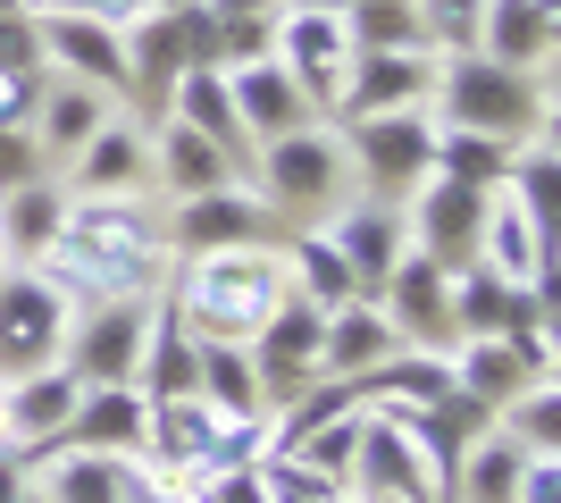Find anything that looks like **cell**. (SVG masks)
Here are the masks:
<instances>
[{"label": "cell", "mask_w": 561, "mask_h": 503, "mask_svg": "<svg viewBox=\"0 0 561 503\" xmlns=\"http://www.w3.org/2000/svg\"><path fill=\"white\" fill-rule=\"evenodd\" d=\"M34 268L84 311V302H151L176 261H168V227L151 193H126V202H68L59 243Z\"/></svg>", "instance_id": "6da1fadb"}, {"label": "cell", "mask_w": 561, "mask_h": 503, "mask_svg": "<svg viewBox=\"0 0 561 503\" xmlns=\"http://www.w3.org/2000/svg\"><path fill=\"white\" fill-rule=\"evenodd\" d=\"M436 126H469V135H494V144H528V135H553V68H503L486 50H453L436 59Z\"/></svg>", "instance_id": "7a4b0ae2"}, {"label": "cell", "mask_w": 561, "mask_h": 503, "mask_svg": "<svg viewBox=\"0 0 561 503\" xmlns=\"http://www.w3.org/2000/svg\"><path fill=\"white\" fill-rule=\"evenodd\" d=\"M168 302L185 311L202 344H252L260 319L285 302V261L277 252H202L168 268Z\"/></svg>", "instance_id": "3957f363"}, {"label": "cell", "mask_w": 561, "mask_h": 503, "mask_svg": "<svg viewBox=\"0 0 561 503\" xmlns=\"http://www.w3.org/2000/svg\"><path fill=\"white\" fill-rule=\"evenodd\" d=\"M252 193H260L277 218H302V227H319L335 202H352V168H344L335 126H302V135L260 144V151H252Z\"/></svg>", "instance_id": "277c9868"}, {"label": "cell", "mask_w": 561, "mask_h": 503, "mask_svg": "<svg viewBox=\"0 0 561 503\" xmlns=\"http://www.w3.org/2000/svg\"><path fill=\"white\" fill-rule=\"evenodd\" d=\"M335 126V118H328ZM344 168L360 176L369 202H411L436 176V110H386V118H344L335 126Z\"/></svg>", "instance_id": "5b68a950"}, {"label": "cell", "mask_w": 561, "mask_h": 503, "mask_svg": "<svg viewBox=\"0 0 561 503\" xmlns=\"http://www.w3.org/2000/svg\"><path fill=\"white\" fill-rule=\"evenodd\" d=\"M352 495H360V503H445V470L427 461L411 411H360Z\"/></svg>", "instance_id": "8992f818"}, {"label": "cell", "mask_w": 561, "mask_h": 503, "mask_svg": "<svg viewBox=\"0 0 561 503\" xmlns=\"http://www.w3.org/2000/svg\"><path fill=\"white\" fill-rule=\"evenodd\" d=\"M160 227H168V261H202V252H277L285 218L268 210L252 185H218V193L176 202Z\"/></svg>", "instance_id": "52a82bcc"}, {"label": "cell", "mask_w": 561, "mask_h": 503, "mask_svg": "<svg viewBox=\"0 0 561 503\" xmlns=\"http://www.w3.org/2000/svg\"><path fill=\"white\" fill-rule=\"evenodd\" d=\"M68 319H76V302L50 286L43 268H0V378L59 369Z\"/></svg>", "instance_id": "ba28073f"}, {"label": "cell", "mask_w": 561, "mask_h": 503, "mask_svg": "<svg viewBox=\"0 0 561 503\" xmlns=\"http://www.w3.org/2000/svg\"><path fill=\"white\" fill-rule=\"evenodd\" d=\"M268 59L302 84V101L319 110V118H335V93H344V76H352V34H344V18H328V9H277Z\"/></svg>", "instance_id": "9c48e42d"}, {"label": "cell", "mask_w": 561, "mask_h": 503, "mask_svg": "<svg viewBox=\"0 0 561 503\" xmlns=\"http://www.w3.org/2000/svg\"><path fill=\"white\" fill-rule=\"evenodd\" d=\"M142 328H151V302H84V311L68 319L59 369H68L76 386H135Z\"/></svg>", "instance_id": "30bf717a"}, {"label": "cell", "mask_w": 561, "mask_h": 503, "mask_svg": "<svg viewBox=\"0 0 561 503\" xmlns=\"http://www.w3.org/2000/svg\"><path fill=\"white\" fill-rule=\"evenodd\" d=\"M43 68L50 76H76V84H93V93H126L135 101V68H126V34L101 18H68V9H43Z\"/></svg>", "instance_id": "8fae6325"}, {"label": "cell", "mask_w": 561, "mask_h": 503, "mask_svg": "<svg viewBox=\"0 0 561 503\" xmlns=\"http://www.w3.org/2000/svg\"><path fill=\"white\" fill-rule=\"evenodd\" d=\"M478 227H486V193L453 185V176H427V185L402 202V236H411V252H427L436 268L478 261Z\"/></svg>", "instance_id": "7c38bea8"}, {"label": "cell", "mask_w": 561, "mask_h": 503, "mask_svg": "<svg viewBox=\"0 0 561 503\" xmlns=\"http://www.w3.org/2000/svg\"><path fill=\"white\" fill-rule=\"evenodd\" d=\"M436 101V50H352V76L335 93L344 118H386V110H427Z\"/></svg>", "instance_id": "4fadbf2b"}, {"label": "cell", "mask_w": 561, "mask_h": 503, "mask_svg": "<svg viewBox=\"0 0 561 503\" xmlns=\"http://www.w3.org/2000/svg\"><path fill=\"white\" fill-rule=\"evenodd\" d=\"M377 311L394 319L411 353H453V268H436L427 252H402L394 277L377 286Z\"/></svg>", "instance_id": "5bb4252c"}, {"label": "cell", "mask_w": 561, "mask_h": 503, "mask_svg": "<svg viewBox=\"0 0 561 503\" xmlns=\"http://www.w3.org/2000/svg\"><path fill=\"white\" fill-rule=\"evenodd\" d=\"M328 236H335V252H344L360 302H377V286H386L394 261L411 252V236H402V202H369V193L335 202V210H328Z\"/></svg>", "instance_id": "9a60e30c"}, {"label": "cell", "mask_w": 561, "mask_h": 503, "mask_svg": "<svg viewBox=\"0 0 561 503\" xmlns=\"http://www.w3.org/2000/svg\"><path fill=\"white\" fill-rule=\"evenodd\" d=\"M68 202H126V193H151V126L110 118L93 144L68 160Z\"/></svg>", "instance_id": "2e32d148"}, {"label": "cell", "mask_w": 561, "mask_h": 503, "mask_svg": "<svg viewBox=\"0 0 561 503\" xmlns=\"http://www.w3.org/2000/svg\"><path fill=\"white\" fill-rule=\"evenodd\" d=\"M142 436H151V395H142V386H84L76 420L59 428V454H117V461H142Z\"/></svg>", "instance_id": "e0dca14e"}, {"label": "cell", "mask_w": 561, "mask_h": 503, "mask_svg": "<svg viewBox=\"0 0 561 503\" xmlns=\"http://www.w3.org/2000/svg\"><path fill=\"white\" fill-rule=\"evenodd\" d=\"M227 93H234V118H243L252 144H277V135L319 126V110L302 101V84H294L277 59H243V68H227Z\"/></svg>", "instance_id": "ac0fdd59"}, {"label": "cell", "mask_w": 561, "mask_h": 503, "mask_svg": "<svg viewBox=\"0 0 561 503\" xmlns=\"http://www.w3.org/2000/svg\"><path fill=\"white\" fill-rule=\"evenodd\" d=\"M478 50L503 59V68L545 76V68H553V50H561V0H486Z\"/></svg>", "instance_id": "d6986e66"}, {"label": "cell", "mask_w": 561, "mask_h": 503, "mask_svg": "<svg viewBox=\"0 0 561 503\" xmlns=\"http://www.w3.org/2000/svg\"><path fill=\"white\" fill-rule=\"evenodd\" d=\"M218 185H243V168H234L227 151L202 144L185 118H160V126H151V193L193 202V193H218Z\"/></svg>", "instance_id": "ffe728a7"}, {"label": "cell", "mask_w": 561, "mask_h": 503, "mask_svg": "<svg viewBox=\"0 0 561 503\" xmlns=\"http://www.w3.org/2000/svg\"><path fill=\"white\" fill-rule=\"evenodd\" d=\"M110 118H117L110 93L76 84V76H43V101H34V144H43V168H68Z\"/></svg>", "instance_id": "44dd1931"}, {"label": "cell", "mask_w": 561, "mask_h": 503, "mask_svg": "<svg viewBox=\"0 0 561 503\" xmlns=\"http://www.w3.org/2000/svg\"><path fill=\"white\" fill-rule=\"evenodd\" d=\"M160 118H185L202 144H218L243 176H252V135H243V118H234V93H227V68H185L176 84H168V110Z\"/></svg>", "instance_id": "7402d4cb"}, {"label": "cell", "mask_w": 561, "mask_h": 503, "mask_svg": "<svg viewBox=\"0 0 561 503\" xmlns=\"http://www.w3.org/2000/svg\"><path fill=\"white\" fill-rule=\"evenodd\" d=\"M553 252H561V236L528 227L512 193H486V227H478V261H486L494 277H503V286H537V277H553Z\"/></svg>", "instance_id": "603a6c76"}, {"label": "cell", "mask_w": 561, "mask_h": 503, "mask_svg": "<svg viewBox=\"0 0 561 503\" xmlns=\"http://www.w3.org/2000/svg\"><path fill=\"white\" fill-rule=\"evenodd\" d=\"M352 395H360V411H427V403H445V395H453V361L402 344V353H386L377 369H360Z\"/></svg>", "instance_id": "cb8c5ba5"}, {"label": "cell", "mask_w": 561, "mask_h": 503, "mask_svg": "<svg viewBox=\"0 0 561 503\" xmlns=\"http://www.w3.org/2000/svg\"><path fill=\"white\" fill-rule=\"evenodd\" d=\"M277 261H285V286L302 294L310 311H344V302H360V286H352V268H344V252H335L328 227L285 236V243H277Z\"/></svg>", "instance_id": "d4e9b609"}, {"label": "cell", "mask_w": 561, "mask_h": 503, "mask_svg": "<svg viewBox=\"0 0 561 503\" xmlns=\"http://www.w3.org/2000/svg\"><path fill=\"white\" fill-rule=\"evenodd\" d=\"M386 353H402V335H394V319L377 311V302L328 311V335H319V369H328V378H360V369H377Z\"/></svg>", "instance_id": "484cf974"}, {"label": "cell", "mask_w": 561, "mask_h": 503, "mask_svg": "<svg viewBox=\"0 0 561 503\" xmlns=\"http://www.w3.org/2000/svg\"><path fill=\"white\" fill-rule=\"evenodd\" d=\"M59 218H68V193L59 185H9L0 193V252H9V268H34L59 243Z\"/></svg>", "instance_id": "4316f807"}, {"label": "cell", "mask_w": 561, "mask_h": 503, "mask_svg": "<svg viewBox=\"0 0 561 503\" xmlns=\"http://www.w3.org/2000/svg\"><path fill=\"white\" fill-rule=\"evenodd\" d=\"M453 386H461L469 403H486L494 420H503V403H512L519 386L537 378V369H528V361L512 353V344H503V335H461V344H453Z\"/></svg>", "instance_id": "83f0119b"}, {"label": "cell", "mask_w": 561, "mask_h": 503, "mask_svg": "<svg viewBox=\"0 0 561 503\" xmlns=\"http://www.w3.org/2000/svg\"><path fill=\"white\" fill-rule=\"evenodd\" d=\"M50 503H135L142 487V461H117V454H50Z\"/></svg>", "instance_id": "f1b7e54d"}, {"label": "cell", "mask_w": 561, "mask_h": 503, "mask_svg": "<svg viewBox=\"0 0 561 503\" xmlns=\"http://www.w3.org/2000/svg\"><path fill=\"white\" fill-rule=\"evenodd\" d=\"M193 395H202L218 420H268V403H260V378H252V353H243V344H202Z\"/></svg>", "instance_id": "f546056e"}, {"label": "cell", "mask_w": 561, "mask_h": 503, "mask_svg": "<svg viewBox=\"0 0 561 503\" xmlns=\"http://www.w3.org/2000/svg\"><path fill=\"white\" fill-rule=\"evenodd\" d=\"M352 445H360V411H344V420H319V428L285 436V445H268V461H285V470H310V479H328V487H352Z\"/></svg>", "instance_id": "4dcf8cb0"}, {"label": "cell", "mask_w": 561, "mask_h": 503, "mask_svg": "<svg viewBox=\"0 0 561 503\" xmlns=\"http://www.w3.org/2000/svg\"><path fill=\"white\" fill-rule=\"evenodd\" d=\"M519 470H528V454H519L512 436L494 428V436H478V445L453 461V495H445V503H512Z\"/></svg>", "instance_id": "1f68e13d"}, {"label": "cell", "mask_w": 561, "mask_h": 503, "mask_svg": "<svg viewBox=\"0 0 561 503\" xmlns=\"http://www.w3.org/2000/svg\"><path fill=\"white\" fill-rule=\"evenodd\" d=\"M494 193H512L519 218L553 236V202H561V151H553V135H528V144L512 151V168H503V185H494Z\"/></svg>", "instance_id": "d6a6232c"}, {"label": "cell", "mask_w": 561, "mask_h": 503, "mask_svg": "<svg viewBox=\"0 0 561 503\" xmlns=\"http://www.w3.org/2000/svg\"><path fill=\"white\" fill-rule=\"evenodd\" d=\"M512 151L519 144H494V135H469V126H436V176H453V185L494 193L503 168H512Z\"/></svg>", "instance_id": "836d02e7"}, {"label": "cell", "mask_w": 561, "mask_h": 503, "mask_svg": "<svg viewBox=\"0 0 561 503\" xmlns=\"http://www.w3.org/2000/svg\"><path fill=\"white\" fill-rule=\"evenodd\" d=\"M503 311H512V286H503L486 261L453 268V344H461V335H503Z\"/></svg>", "instance_id": "e575fe53"}, {"label": "cell", "mask_w": 561, "mask_h": 503, "mask_svg": "<svg viewBox=\"0 0 561 503\" xmlns=\"http://www.w3.org/2000/svg\"><path fill=\"white\" fill-rule=\"evenodd\" d=\"M494 428L512 436L519 454H561V395H553V378H528L512 403H503Z\"/></svg>", "instance_id": "d590c367"}, {"label": "cell", "mask_w": 561, "mask_h": 503, "mask_svg": "<svg viewBox=\"0 0 561 503\" xmlns=\"http://www.w3.org/2000/svg\"><path fill=\"white\" fill-rule=\"evenodd\" d=\"M344 34H352V50H427L420 43V0H352Z\"/></svg>", "instance_id": "8d00e7d4"}, {"label": "cell", "mask_w": 561, "mask_h": 503, "mask_svg": "<svg viewBox=\"0 0 561 503\" xmlns=\"http://www.w3.org/2000/svg\"><path fill=\"white\" fill-rule=\"evenodd\" d=\"M176 487H185L193 503H277L260 461H210V470H193V479H176Z\"/></svg>", "instance_id": "74e56055"}, {"label": "cell", "mask_w": 561, "mask_h": 503, "mask_svg": "<svg viewBox=\"0 0 561 503\" xmlns=\"http://www.w3.org/2000/svg\"><path fill=\"white\" fill-rule=\"evenodd\" d=\"M478 18H486V0H420V43L436 50V59L478 50Z\"/></svg>", "instance_id": "f35d334b"}, {"label": "cell", "mask_w": 561, "mask_h": 503, "mask_svg": "<svg viewBox=\"0 0 561 503\" xmlns=\"http://www.w3.org/2000/svg\"><path fill=\"white\" fill-rule=\"evenodd\" d=\"M0 68H9V76H50L43 68V25H34V9H9V18H0Z\"/></svg>", "instance_id": "ab89813d"}, {"label": "cell", "mask_w": 561, "mask_h": 503, "mask_svg": "<svg viewBox=\"0 0 561 503\" xmlns=\"http://www.w3.org/2000/svg\"><path fill=\"white\" fill-rule=\"evenodd\" d=\"M34 176H43V144H34V126H0V193L34 185Z\"/></svg>", "instance_id": "60d3db41"}, {"label": "cell", "mask_w": 561, "mask_h": 503, "mask_svg": "<svg viewBox=\"0 0 561 503\" xmlns=\"http://www.w3.org/2000/svg\"><path fill=\"white\" fill-rule=\"evenodd\" d=\"M25 9H34V18H43V9H68V18H101V25H117V34H126V25L151 18L160 0H25Z\"/></svg>", "instance_id": "b9f144b4"}, {"label": "cell", "mask_w": 561, "mask_h": 503, "mask_svg": "<svg viewBox=\"0 0 561 503\" xmlns=\"http://www.w3.org/2000/svg\"><path fill=\"white\" fill-rule=\"evenodd\" d=\"M512 503H561V454H528V470H519Z\"/></svg>", "instance_id": "7bdbcfd3"}, {"label": "cell", "mask_w": 561, "mask_h": 503, "mask_svg": "<svg viewBox=\"0 0 561 503\" xmlns=\"http://www.w3.org/2000/svg\"><path fill=\"white\" fill-rule=\"evenodd\" d=\"M0 503H25V461L0 445Z\"/></svg>", "instance_id": "ee69618b"}, {"label": "cell", "mask_w": 561, "mask_h": 503, "mask_svg": "<svg viewBox=\"0 0 561 503\" xmlns=\"http://www.w3.org/2000/svg\"><path fill=\"white\" fill-rule=\"evenodd\" d=\"M135 503H193V495H185V487H176V479H151V470H142Z\"/></svg>", "instance_id": "f6af8a7d"}, {"label": "cell", "mask_w": 561, "mask_h": 503, "mask_svg": "<svg viewBox=\"0 0 561 503\" xmlns=\"http://www.w3.org/2000/svg\"><path fill=\"white\" fill-rule=\"evenodd\" d=\"M285 9H328V18H344L352 0H285Z\"/></svg>", "instance_id": "bcb514c9"}, {"label": "cell", "mask_w": 561, "mask_h": 503, "mask_svg": "<svg viewBox=\"0 0 561 503\" xmlns=\"http://www.w3.org/2000/svg\"><path fill=\"white\" fill-rule=\"evenodd\" d=\"M9 9H25V0H0V18H9Z\"/></svg>", "instance_id": "7dc6e473"}, {"label": "cell", "mask_w": 561, "mask_h": 503, "mask_svg": "<svg viewBox=\"0 0 561 503\" xmlns=\"http://www.w3.org/2000/svg\"><path fill=\"white\" fill-rule=\"evenodd\" d=\"M0 268H9V252H0Z\"/></svg>", "instance_id": "c3c4849f"}]
</instances>
